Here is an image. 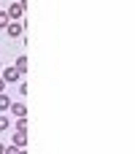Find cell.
Returning <instances> with one entry per match:
<instances>
[{"instance_id": "3957f363", "label": "cell", "mask_w": 135, "mask_h": 154, "mask_svg": "<svg viewBox=\"0 0 135 154\" xmlns=\"http://www.w3.org/2000/svg\"><path fill=\"white\" fill-rule=\"evenodd\" d=\"M8 111H11L16 119H19V116H27V108H24V103H11V106H8Z\"/></svg>"}, {"instance_id": "9c48e42d", "label": "cell", "mask_w": 135, "mask_h": 154, "mask_svg": "<svg viewBox=\"0 0 135 154\" xmlns=\"http://www.w3.org/2000/svg\"><path fill=\"white\" fill-rule=\"evenodd\" d=\"M8 22H11V19H8V14H5V11H0V27H3V30H5V24H8Z\"/></svg>"}, {"instance_id": "52a82bcc", "label": "cell", "mask_w": 135, "mask_h": 154, "mask_svg": "<svg viewBox=\"0 0 135 154\" xmlns=\"http://www.w3.org/2000/svg\"><path fill=\"white\" fill-rule=\"evenodd\" d=\"M16 70H19V73L27 70V57H19V60H16Z\"/></svg>"}, {"instance_id": "9a60e30c", "label": "cell", "mask_w": 135, "mask_h": 154, "mask_svg": "<svg viewBox=\"0 0 135 154\" xmlns=\"http://www.w3.org/2000/svg\"><path fill=\"white\" fill-rule=\"evenodd\" d=\"M0 68H3V65H0Z\"/></svg>"}, {"instance_id": "8fae6325", "label": "cell", "mask_w": 135, "mask_h": 154, "mask_svg": "<svg viewBox=\"0 0 135 154\" xmlns=\"http://www.w3.org/2000/svg\"><path fill=\"white\" fill-rule=\"evenodd\" d=\"M3 154H19V149H16V146H5V149H3Z\"/></svg>"}, {"instance_id": "5b68a950", "label": "cell", "mask_w": 135, "mask_h": 154, "mask_svg": "<svg viewBox=\"0 0 135 154\" xmlns=\"http://www.w3.org/2000/svg\"><path fill=\"white\" fill-rule=\"evenodd\" d=\"M5 30H8V38H19V35L24 32V27H22V24H11V22L5 24Z\"/></svg>"}, {"instance_id": "7c38bea8", "label": "cell", "mask_w": 135, "mask_h": 154, "mask_svg": "<svg viewBox=\"0 0 135 154\" xmlns=\"http://www.w3.org/2000/svg\"><path fill=\"white\" fill-rule=\"evenodd\" d=\"M3 89H5V81H3V79H0V92H3Z\"/></svg>"}, {"instance_id": "6da1fadb", "label": "cell", "mask_w": 135, "mask_h": 154, "mask_svg": "<svg viewBox=\"0 0 135 154\" xmlns=\"http://www.w3.org/2000/svg\"><path fill=\"white\" fill-rule=\"evenodd\" d=\"M24 3H27V0L11 3V5H8V11H5V14H8V19H22V14H24Z\"/></svg>"}, {"instance_id": "8992f818", "label": "cell", "mask_w": 135, "mask_h": 154, "mask_svg": "<svg viewBox=\"0 0 135 154\" xmlns=\"http://www.w3.org/2000/svg\"><path fill=\"white\" fill-rule=\"evenodd\" d=\"M8 106H11V97L0 92V111H8Z\"/></svg>"}, {"instance_id": "4fadbf2b", "label": "cell", "mask_w": 135, "mask_h": 154, "mask_svg": "<svg viewBox=\"0 0 135 154\" xmlns=\"http://www.w3.org/2000/svg\"><path fill=\"white\" fill-rule=\"evenodd\" d=\"M3 149H5V146H3V143H0V154H3Z\"/></svg>"}, {"instance_id": "ba28073f", "label": "cell", "mask_w": 135, "mask_h": 154, "mask_svg": "<svg viewBox=\"0 0 135 154\" xmlns=\"http://www.w3.org/2000/svg\"><path fill=\"white\" fill-rule=\"evenodd\" d=\"M16 130H19V133H27V116H19V122H16Z\"/></svg>"}, {"instance_id": "5bb4252c", "label": "cell", "mask_w": 135, "mask_h": 154, "mask_svg": "<svg viewBox=\"0 0 135 154\" xmlns=\"http://www.w3.org/2000/svg\"><path fill=\"white\" fill-rule=\"evenodd\" d=\"M19 154H24V152H22V149H19Z\"/></svg>"}, {"instance_id": "277c9868", "label": "cell", "mask_w": 135, "mask_h": 154, "mask_svg": "<svg viewBox=\"0 0 135 154\" xmlns=\"http://www.w3.org/2000/svg\"><path fill=\"white\" fill-rule=\"evenodd\" d=\"M24 143H27V135H24V133H19V130H16V133H14V135H11V146H16V149H22V146H24Z\"/></svg>"}, {"instance_id": "30bf717a", "label": "cell", "mask_w": 135, "mask_h": 154, "mask_svg": "<svg viewBox=\"0 0 135 154\" xmlns=\"http://www.w3.org/2000/svg\"><path fill=\"white\" fill-rule=\"evenodd\" d=\"M8 127H11V122H8V116H0V133H3V130H8Z\"/></svg>"}, {"instance_id": "7a4b0ae2", "label": "cell", "mask_w": 135, "mask_h": 154, "mask_svg": "<svg viewBox=\"0 0 135 154\" xmlns=\"http://www.w3.org/2000/svg\"><path fill=\"white\" fill-rule=\"evenodd\" d=\"M0 79H3V81H5V84H14V81H19V79H22V73H19V70H16V68H5V70H3V76H0Z\"/></svg>"}]
</instances>
